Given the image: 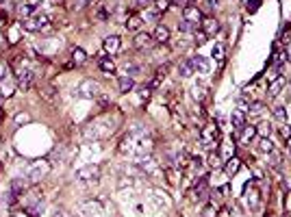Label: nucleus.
<instances>
[{
    "instance_id": "1",
    "label": "nucleus",
    "mask_w": 291,
    "mask_h": 217,
    "mask_svg": "<svg viewBox=\"0 0 291 217\" xmlns=\"http://www.w3.org/2000/svg\"><path fill=\"white\" fill-rule=\"evenodd\" d=\"M120 150H122L124 154L128 152V154H133V156H137V159H141V156H148V154H150V150H152V139L146 135L144 128H133L126 137H124Z\"/></svg>"
},
{
    "instance_id": "2",
    "label": "nucleus",
    "mask_w": 291,
    "mask_h": 217,
    "mask_svg": "<svg viewBox=\"0 0 291 217\" xmlns=\"http://www.w3.org/2000/svg\"><path fill=\"white\" fill-rule=\"evenodd\" d=\"M115 130V126L109 122V119H96V122L87 124L85 130H83V135L87 137V139H104V137H109L111 132Z\"/></svg>"
},
{
    "instance_id": "3",
    "label": "nucleus",
    "mask_w": 291,
    "mask_h": 217,
    "mask_svg": "<svg viewBox=\"0 0 291 217\" xmlns=\"http://www.w3.org/2000/svg\"><path fill=\"white\" fill-rule=\"evenodd\" d=\"M102 94V89L96 81H92V78H87V81L79 83V87H76V96H81V98H87V100H94L98 98V96Z\"/></svg>"
},
{
    "instance_id": "4",
    "label": "nucleus",
    "mask_w": 291,
    "mask_h": 217,
    "mask_svg": "<svg viewBox=\"0 0 291 217\" xmlns=\"http://www.w3.org/2000/svg\"><path fill=\"white\" fill-rule=\"evenodd\" d=\"M74 178L81 180V183H94V180L100 178V165H96V163L83 165V167H79V170H76Z\"/></svg>"
},
{
    "instance_id": "5",
    "label": "nucleus",
    "mask_w": 291,
    "mask_h": 217,
    "mask_svg": "<svg viewBox=\"0 0 291 217\" xmlns=\"http://www.w3.org/2000/svg\"><path fill=\"white\" fill-rule=\"evenodd\" d=\"M137 167L146 174V176H150V178L161 176V165H159V161H154L150 154H148V156H141V159H137Z\"/></svg>"
},
{
    "instance_id": "6",
    "label": "nucleus",
    "mask_w": 291,
    "mask_h": 217,
    "mask_svg": "<svg viewBox=\"0 0 291 217\" xmlns=\"http://www.w3.org/2000/svg\"><path fill=\"white\" fill-rule=\"evenodd\" d=\"M48 26V15H44V13H39V15H31V17H26L24 22H22V28L24 31H41V28H46Z\"/></svg>"
},
{
    "instance_id": "7",
    "label": "nucleus",
    "mask_w": 291,
    "mask_h": 217,
    "mask_svg": "<svg viewBox=\"0 0 291 217\" xmlns=\"http://www.w3.org/2000/svg\"><path fill=\"white\" fill-rule=\"evenodd\" d=\"M50 174V163L48 161H35L31 165V170H28V178L33 180V183H37L44 176H48Z\"/></svg>"
},
{
    "instance_id": "8",
    "label": "nucleus",
    "mask_w": 291,
    "mask_h": 217,
    "mask_svg": "<svg viewBox=\"0 0 291 217\" xmlns=\"http://www.w3.org/2000/svg\"><path fill=\"white\" fill-rule=\"evenodd\" d=\"M183 20H187V22L195 24V26H200L202 20H204V15H202V11H200L198 7H194V4H185V7H183Z\"/></svg>"
},
{
    "instance_id": "9",
    "label": "nucleus",
    "mask_w": 291,
    "mask_h": 217,
    "mask_svg": "<svg viewBox=\"0 0 291 217\" xmlns=\"http://www.w3.org/2000/svg\"><path fill=\"white\" fill-rule=\"evenodd\" d=\"M192 65H194V72L195 74H209L211 72V63L206 57H192Z\"/></svg>"
},
{
    "instance_id": "10",
    "label": "nucleus",
    "mask_w": 291,
    "mask_h": 217,
    "mask_svg": "<svg viewBox=\"0 0 291 217\" xmlns=\"http://www.w3.org/2000/svg\"><path fill=\"white\" fill-rule=\"evenodd\" d=\"M104 52H109V54H117L120 52V48H122V39L117 37V35H109V37H104Z\"/></svg>"
},
{
    "instance_id": "11",
    "label": "nucleus",
    "mask_w": 291,
    "mask_h": 217,
    "mask_svg": "<svg viewBox=\"0 0 291 217\" xmlns=\"http://www.w3.org/2000/svg\"><path fill=\"white\" fill-rule=\"evenodd\" d=\"M217 137H219L217 126H206V128L202 130V143H204V146H209V148L217 141Z\"/></svg>"
},
{
    "instance_id": "12",
    "label": "nucleus",
    "mask_w": 291,
    "mask_h": 217,
    "mask_svg": "<svg viewBox=\"0 0 291 217\" xmlns=\"http://www.w3.org/2000/svg\"><path fill=\"white\" fill-rule=\"evenodd\" d=\"M200 26H202V28H200V31H202V33L206 35V37H209V35H215V33L219 31V24H217L215 17H204Z\"/></svg>"
},
{
    "instance_id": "13",
    "label": "nucleus",
    "mask_w": 291,
    "mask_h": 217,
    "mask_svg": "<svg viewBox=\"0 0 291 217\" xmlns=\"http://www.w3.org/2000/svg\"><path fill=\"white\" fill-rule=\"evenodd\" d=\"M152 39L157 41V44H168L170 41V28L163 26V24H159V26L154 28V33H152Z\"/></svg>"
},
{
    "instance_id": "14",
    "label": "nucleus",
    "mask_w": 291,
    "mask_h": 217,
    "mask_svg": "<svg viewBox=\"0 0 291 217\" xmlns=\"http://www.w3.org/2000/svg\"><path fill=\"white\" fill-rule=\"evenodd\" d=\"M230 126H233V130L241 132L246 128V115H243V111H233V115H230Z\"/></svg>"
},
{
    "instance_id": "15",
    "label": "nucleus",
    "mask_w": 291,
    "mask_h": 217,
    "mask_svg": "<svg viewBox=\"0 0 291 217\" xmlns=\"http://www.w3.org/2000/svg\"><path fill=\"white\" fill-rule=\"evenodd\" d=\"M17 85L22 89H31L33 87V72L31 70H22L20 74H17Z\"/></svg>"
},
{
    "instance_id": "16",
    "label": "nucleus",
    "mask_w": 291,
    "mask_h": 217,
    "mask_svg": "<svg viewBox=\"0 0 291 217\" xmlns=\"http://www.w3.org/2000/svg\"><path fill=\"white\" fill-rule=\"evenodd\" d=\"M152 44H154V39H152V35H148V33H139L137 37H135V48H139V50L150 48Z\"/></svg>"
},
{
    "instance_id": "17",
    "label": "nucleus",
    "mask_w": 291,
    "mask_h": 217,
    "mask_svg": "<svg viewBox=\"0 0 291 217\" xmlns=\"http://www.w3.org/2000/svg\"><path fill=\"white\" fill-rule=\"evenodd\" d=\"M178 74H181L183 78H189V76L195 74V72H194V65H192V59H187V61H181V63H178Z\"/></svg>"
},
{
    "instance_id": "18",
    "label": "nucleus",
    "mask_w": 291,
    "mask_h": 217,
    "mask_svg": "<svg viewBox=\"0 0 291 217\" xmlns=\"http://www.w3.org/2000/svg\"><path fill=\"white\" fill-rule=\"evenodd\" d=\"M285 85H287V81H285V78H276V81L270 85V92H267V96H270V98H276V96L285 89Z\"/></svg>"
},
{
    "instance_id": "19",
    "label": "nucleus",
    "mask_w": 291,
    "mask_h": 217,
    "mask_svg": "<svg viewBox=\"0 0 291 217\" xmlns=\"http://www.w3.org/2000/svg\"><path fill=\"white\" fill-rule=\"evenodd\" d=\"M239 165H241V161L237 159V156H230V159H226V165H224V170H226L228 176H235V174L239 172Z\"/></svg>"
},
{
    "instance_id": "20",
    "label": "nucleus",
    "mask_w": 291,
    "mask_h": 217,
    "mask_svg": "<svg viewBox=\"0 0 291 217\" xmlns=\"http://www.w3.org/2000/svg\"><path fill=\"white\" fill-rule=\"evenodd\" d=\"M13 89H15L13 81H2L0 83V96H2V98H11V96H13Z\"/></svg>"
},
{
    "instance_id": "21",
    "label": "nucleus",
    "mask_w": 291,
    "mask_h": 217,
    "mask_svg": "<svg viewBox=\"0 0 291 217\" xmlns=\"http://www.w3.org/2000/svg\"><path fill=\"white\" fill-rule=\"evenodd\" d=\"M254 137H257V126H246V128L241 130V141L243 143H250Z\"/></svg>"
},
{
    "instance_id": "22",
    "label": "nucleus",
    "mask_w": 291,
    "mask_h": 217,
    "mask_svg": "<svg viewBox=\"0 0 291 217\" xmlns=\"http://www.w3.org/2000/svg\"><path fill=\"white\" fill-rule=\"evenodd\" d=\"M117 85H120V92H122V94H128L130 89L135 87V81H133V76H122Z\"/></svg>"
},
{
    "instance_id": "23",
    "label": "nucleus",
    "mask_w": 291,
    "mask_h": 217,
    "mask_svg": "<svg viewBox=\"0 0 291 217\" xmlns=\"http://www.w3.org/2000/svg\"><path fill=\"white\" fill-rule=\"evenodd\" d=\"M141 26H144V17H141V15L128 17V22H126V28H128V31H139Z\"/></svg>"
},
{
    "instance_id": "24",
    "label": "nucleus",
    "mask_w": 291,
    "mask_h": 217,
    "mask_svg": "<svg viewBox=\"0 0 291 217\" xmlns=\"http://www.w3.org/2000/svg\"><path fill=\"white\" fill-rule=\"evenodd\" d=\"M224 54H226V46H224L222 41H217V44L213 46V50H211V57L217 59V61H224Z\"/></svg>"
},
{
    "instance_id": "25",
    "label": "nucleus",
    "mask_w": 291,
    "mask_h": 217,
    "mask_svg": "<svg viewBox=\"0 0 291 217\" xmlns=\"http://www.w3.org/2000/svg\"><path fill=\"white\" fill-rule=\"evenodd\" d=\"M272 113H274V117L278 119V122L287 124V119H289V113H287V108H285V107H281V105H278V107H274V108H272Z\"/></svg>"
},
{
    "instance_id": "26",
    "label": "nucleus",
    "mask_w": 291,
    "mask_h": 217,
    "mask_svg": "<svg viewBox=\"0 0 291 217\" xmlns=\"http://www.w3.org/2000/svg\"><path fill=\"white\" fill-rule=\"evenodd\" d=\"M98 68L102 70V72H106V74H113V72H115V63L111 61V59H100Z\"/></svg>"
},
{
    "instance_id": "27",
    "label": "nucleus",
    "mask_w": 291,
    "mask_h": 217,
    "mask_svg": "<svg viewBox=\"0 0 291 217\" xmlns=\"http://www.w3.org/2000/svg\"><path fill=\"white\" fill-rule=\"evenodd\" d=\"M72 61L76 65H81V63L87 61V54H85V50H83V48H74V50H72Z\"/></svg>"
},
{
    "instance_id": "28",
    "label": "nucleus",
    "mask_w": 291,
    "mask_h": 217,
    "mask_svg": "<svg viewBox=\"0 0 291 217\" xmlns=\"http://www.w3.org/2000/svg\"><path fill=\"white\" fill-rule=\"evenodd\" d=\"M259 150L261 152H274V143L270 141V137H261V141H259Z\"/></svg>"
},
{
    "instance_id": "29",
    "label": "nucleus",
    "mask_w": 291,
    "mask_h": 217,
    "mask_svg": "<svg viewBox=\"0 0 291 217\" xmlns=\"http://www.w3.org/2000/svg\"><path fill=\"white\" fill-rule=\"evenodd\" d=\"M33 4H28V2H22L20 4V7H17V13H20V17H24V20H26V17H31L33 15Z\"/></svg>"
},
{
    "instance_id": "30",
    "label": "nucleus",
    "mask_w": 291,
    "mask_h": 217,
    "mask_svg": "<svg viewBox=\"0 0 291 217\" xmlns=\"http://www.w3.org/2000/svg\"><path fill=\"white\" fill-rule=\"evenodd\" d=\"M272 130H274V128H272V124H270V122H261V124L257 126V132H259L261 137H270V135H272Z\"/></svg>"
},
{
    "instance_id": "31",
    "label": "nucleus",
    "mask_w": 291,
    "mask_h": 217,
    "mask_svg": "<svg viewBox=\"0 0 291 217\" xmlns=\"http://www.w3.org/2000/svg\"><path fill=\"white\" fill-rule=\"evenodd\" d=\"M178 28H181L183 33H195V31H198V26L192 24V22H187V20H183L181 24H178Z\"/></svg>"
},
{
    "instance_id": "32",
    "label": "nucleus",
    "mask_w": 291,
    "mask_h": 217,
    "mask_svg": "<svg viewBox=\"0 0 291 217\" xmlns=\"http://www.w3.org/2000/svg\"><path fill=\"white\" fill-rule=\"evenodd\" d=\"M204 96H206V87L195 83V85H194V98L195 100H204Z\"/></svg>"
},
{
    "instance_id": "33",
    "label": "nucleus",
    "mask_w": 291,
    "mask_h": 217,
    "mask_svg": "<svg viewBox=\"0 0 291 217\" xmlns=\"http://www.w3.org/2000/svg\"><path fill=\"white\" fill-rule=\"evenodd\" d=\"M209 165L211 167H219V165H222V156H219L217 152H211L209 154Z\"/></svg>"
},
{
    "instance_id": "34",
    "label": "nucleus",
    "mask_w": 291,
    "mask_h": 217,
    "mask_svg": "<svg viewBox=\"0 0 291 217\" xmlns=\"http://www.w3.org/2000/svg\"><path fill=\"white\" fill-rule=\"evenodd\" d=\"M26 122H31V115H28V113H17L15 115V124H26Z\"/></svg>"
},
{
    "instance_id": "35",
    "label": "nucleus",
    "mask_w": 291,
    "mask_h": 217,
    "mask_svg": "<svg viewBox=\"0 0 291 217\" xmlns=\"http://www.w3.org/2000/svg\"><path fill=\"white\" fill-rule=\"evenodd\" d=\"M259 7H261V0H250V4H248V13L259 11Z\"/></svg>"
},
{
    "instance_id": "36",
    "label": "nucleus",
    "mask_w": 291,
    "mask_h": 217,
    "mask_svg": "<svg viewBox=\"0 0 291 217\" xmlns=\"http://www.w3.org/2000/svg\"><path fill=\"white\" fill-rule=\"evenodd\" d=\"M281 137H283V139H289V137H291V126H287V124L283 126V128H281Z\"/></svg>"
},
{
    "instance_id": "37",
    "label": "nucleus",
    "mask_w": 291,
    "mask_h": 217,
    "mask_svg": "<svg viewBox=\"0 0 291 217\" xmlns=\"http://www.w3.org/2000/svg\"><path fill=\"white\" fill-rule=\"evenodd\" d=\"M194 35H195V44H204V41H206V35L202 31H195Z\"/></svg>"
},
{
    "instance_id": "38",
    "label": "nucleus",
    "mask_w": 291,
    "mask_h": 217,
    "mask_svg": "<svg viewBox=\"0 0 291 217\" xmlns=\"http://www.w3.org/2000/svg\"><path fill=\"white\" fill-rule=\"evenodd\" d=\"M170 7V0H157V11H165Z\"/></svg>"
},
{
    "instance_id": "39",
    "label": "nucleus",
    "mask_w": 291,
    "mask_h": 217,
    "mask_svg": "<svg viewBox=\"0 0 291 217\" xmlns=\"http://www.w3.org/2000/svg\"><path fill=\"white\" fill-rule=\"evenodd\" d=\"M204 191H206V180L202 178L200 180V185H195V194H204Z\"/></svg>"
},
{
    "instance_id": "40",
    "label": "nucleus",
    "mask_w": 291,
    "mask_h": 217,
    "mask_svg": "<svg viewBox=\"0 0 291 217\" xmlns=\"http://www.w3.org/2000/svg\"><path fill=\"white\" fill-rule=\"evenodd\" d=\"M215 4H217V0H204V9H206V11H211L213 7H215Z\"/></svg>"
},
{
    "instance_id": "41",
    "label": "nucleus",
    "mask_w": 291,
    "mask_h": 217,
    "mask_svg": "<svg viewBox=\"0 0 291 217\" xmlns=\"http://www.w3.org/2000/svg\"><path fill=\"white\" fill-rule=\"evenodd\" d=\"M15 217H33L31 213H28V211H20V213H17Z\"/></svg>"
},
{
    "instance_id": "42",
    "label": "nucleus",
    "mask_w": 291,
    "mask_h": 217,
    "mask_svg": "<svg viewBox=\"0 0 291 217\" xmlns=\"http://www.w3.org/2000/svg\"><path fill=\"white\" fill-rule=\"evenodd\" d=\"M24 2H28V4H33V7H37V4L41 2V0H24Z\"/></svg>"
},
{
    "instance_id": "43",
    "label": "nucleus",
    "mask_w": 291,
    "mask_h": 217,
    "mask_svg": "<svg viewBox=\"0 0 291 217\" xmlns=\"http://www.w3.org/2000/svg\"><path fill=\"white\" fill-rule=\"evenodd\" d=\"M87 2H94V0H79V7H85Z\"/></svg>"
},
{
    "instance_id": "44",
    "label": "nucleus",
    "mask_w": 291,
    "mask_h": 217,
    "mask_svg": "<svg viewBox=\"0 0 291 217\" xmlns=\"http://www.w3.org/2000/svg\"><path fill=\"white\" fill-rule=\"evenodd\" d=\"M52 217H68V215H65V213H63V211H59V213H55V215H52Z\"/></svg>"
},
{
    "instance_id": "45",
    "label": "nucleus",
    "mask_w": 291,
    "mask_h": 217,
    "mask_svg": "<svg viewBox=\"0 0 291 217\" xmlns=\"http://www.w3.org/2000/svg\"><path fill=\"white\" fill-rule=\"evenodd\" d=\"M141 2H144V0H141Z\"/></svg>"
}]
</instances>
